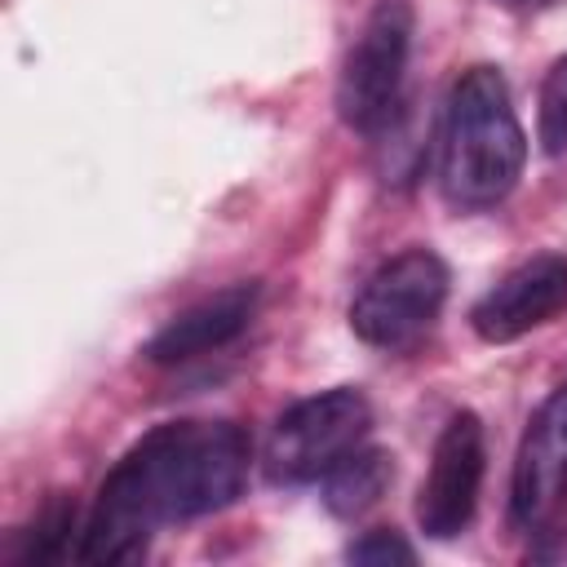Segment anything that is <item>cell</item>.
Wrapping results in <instances>:
<instances>
[{"mask_svg":"<svg viewBox=\"0 0 567 567\" xmlns=\"http://www.w3.org/2000/svg\"><path fill=\"white\" fill-rule=\"evenodd\" d=\"M248 461L252 447L235 421H164L146 430L102 478L75 558L89 567L142 558L159 527L239 501Z\"/></svg>","mask_w":567,"mask_h":567,"instance_id":"1","label":"cell"},{"mask_svg":"<svg viewBox=\"0 0 567 567\" xmlns=\"http://www.w3.org/2000/svg\"><path fill=\"white\" fill-rule=\"evenodd\" d=\"M527 164V137L496 66H465L443 111V164L439 182L456 208L501 204Z\"/></svg>","mask_w":567,"mask_h":567,"instance_id":"2","label":"cell"},{"mask_svg":"<svg viewBox=\"0 0 567 567\" xmlns=\"http://www.w3.org/2000/svg\"><path fill=\"white\" fill-rule=\"evenodd\" d=\"M368 430H372V408L354 385L297 399L270 425V439L261 452L266 478L288 487L323 483L354 447L368 443Z\"/></svg>","mask_w":567,"mask_h":567,"instance_id":"3","label":"cell"},{"mask_svg":"<svg viewBox=\"0 0 567 567\" xmlns=\"http://www.w3.org/2000/svg\"><path fill=\"white\" fill-rule=\"evenodd\" d=\"M408 53H412V4L377 0L337 75V115L346 120V128L385 133L394 124Z\"/></svg>","mask_w":567,"mask_h":567,"instance_id":"4","label":"cell"},{"mask_svg":"<svg viewBox=\"0 0 567 567\" xmlns=\"http://www.w3.org/2000/svg\"><path fill=\"white\" fill-rule=\"evenodd\" d=\"M447 301V266L430 248H403L381 261L350 301V328L377 350L412 346Z\"/></svg>","mask_w":567,"mask_h":567,"instance_id":"5","label":"cell"},{"mask_svg":"<svg viewBox=\"0 0 567 567\" xmlns=\"http://www.w3.org/2000/svg\"><path fill=\"white\" fill-rule=\"evenodd\" d=\"M483 470H487L483 421L474 412L447 416V425L434 439L421 492H416V527L434 540L461 536L474 523L478 492H483Z\"/></svg>","mask_w":567,"mask_h":567,"instance_id":"6","label":"cell"},{"mask_svg":"<svg viewBox=\"0 0 567 567\" xmlns=\"http://www.w3.org/2000/svg\"><path fill=\"white\" fill-rule=\"evenodd\" d=\"M563 306H567V257L540 252V257L514 266L496 288H487L474 301L470 328L487 346H509V341L536 332L540 323H549Z\"/></svg>","mask_w":567,"mask_h":567,"instance_id":"7","label":"cell"},{"mask_svg":"<svg viewBox=\"0 0 567 567\" xmlns=\"http://www.w3.org/2000/svg\"><path fill=\"white\" fill-rule=\"evenodd\" d=\"M563 492H567V385H558L523 430L514 456V483H509L514 523L540 527Z\"/></svg>","mask_w":567,"mask_h":567,"instance_id":"8","label":"cell"},{"mask_svg":"<svg viewBox=\"0 0 567 567\" xmlns=\"http://www.w3.org/2000/svg\"><path fill=\"white\" fill-rule=\"evenodd\" d=\"M257 310V284H230L204 301H195L190 310L173 315L151 341H146V363H190L204 359L221 346H230Z\"/></svg>","mask_w":567,"mask_h":567,"instance_id":"9","label":"cell"},{"mask_svg":"<svg viewBox=\"0 0 567 567\" xmlns=\"http://www.w3.org/2000/svg\"><path fill=\"white\" fill-rule=\"evenodd\" d=\"M390 478H394L390 456H385L381 447L363 443V447H354V452L323 478V505H328L337 518H354V514L372 509V505L385 496Z\"/></svg>","mask_w":567,"mask_h":567,"instance_id":"10","label":"cell"},{"mask_svg":"<svg viewBox=\"0 0 567 567\" xmlns=\"http://www.w3.org/2000/svg\"><path fill=\"white\" fill-rule=\"evenodd\" d=\"M71 532H75V505L71 501H49L40 514H35V523L22 532V563H58L62 554H66V545H71Z\"/></svg>","mask_w":567,"mask_h":567,"instance_id":"11","label":"cell"},{"mask_svg":"<svg viewBox=\"0 0 567 567\" xmlns=\"http://www.w3.org/2000/svg\"><path fill=\"white\" fill-rule=\"evenodd\" d=\"M536 133H540V151L545 155H567V53L540 80Z\"/></svg>","mask_w":567,"mask_h":567,"instance_id":"12","label":"cell"},{"mask_svg":"<svg viewBox=\"0 0 567 567\" xmlns=\"http://www.w3.org/2000/svg\"><path fill=\"white\" fill-rule=\"evenodd\" d=\"M346 554H350V563H372V567L377 563H412L416 558V549L399 532H385V527L381 532H363Z\"/></svg>","mask_w":567,"mask_h":567,"instance_id":"13","label":"cell"},{"mask_svg":"<svg viewBox=\"0 0 567 567\" xmlns=\"http://www.w3.org/2000/svg\"><path fill=\"white\" fill-rule=\"evenodd\" d=\"M501 9H509V13H540V9H549V4H558V0H496Z\"/></svg>","mask_w":567,"mask_h":567,"instance_id":"14","label":"cell"}]
</instances>
